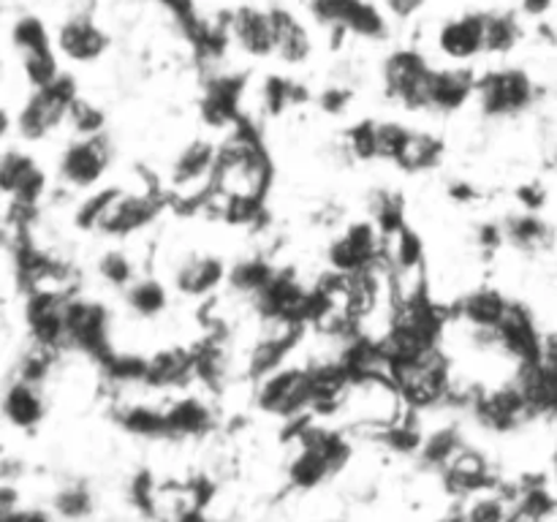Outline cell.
Listing matches in <instances>:
<instances>
[{"instance_id":"obj_1","label":"cell","mask_w":557,"mask_h":522,"mask_svg":"<svg viewBox=\"0 0 557 522\" xmlns=\"http://www.w3.org/2000/svg\"><path fill=\"white\" fill-rule=\"evenodd\" d=\"M76 101L74 79L60 74L52 85L36 87L25 107L16 114V130L22 139L38 141L52 134L63 123H69V109Z\"/></svg>"},{"instance_id":"obj_2","label":"cell","mask_w":557,"mask_h":522,"mask_svg":"<svg viewBox=\"0 0 557 522\" xmlns=\"http://www.w3.org/2000/svg\"><path fill=\"white\" fill-rule=\"evenodd\" d=\"M476 96L479 107L487 117H511L531 107L536 98V87L525 71L504 69L482 76L476 82Z\"/></svg>"},{"instance_id":"obj_3","label":"cell","mask_w":557,"mask_h":522,"mask_svg":"<svg viewBox=\"0 0 557 522\" xmlns=\"http://www.w3.org/2000/svg\"><path fill=\"white\" fill-rule=\"evenodd\" d=\"M435 69H430L428 60L417 52H395L386 60V90L403 107L417 112L430 109V85H433Z\"/></svg>"},{"instance_id":"obj_4","label":"cell","mask_w":557,"mask_h":522,"mask_svg":"<svg viewBox=\"0 0 557 522\" xmlns=\"http://www.w3.org/2000/svg\"><path fill=\"white\" fill-rule=\"evenodd\" d=\"M65 346L79 348L90 357L107 359L109 353V315L90 299L69 297L65 302Z\"/></svg>"},{"instance_id":"obj_5","label":"cell","mask_w":557,"mask_h":522,"mask_svg":"<svg viewBox=\"0 0 557 522\" xmlns=\"http://www.w3.org/2000/svg\"><path fill=\"white\" fill-rule=\"evenodd\" d=\"M381 237H384V234L379 232L375 223H351V226L346 228V234L330 245V264L335 266V272H341V275L346 277L362 275V272L373 270V264L379 261Z\"/></svg>"},{"instance_id":"obj_6","label":"cell","mask_w":557,"mask_h":522,"mask_svg":"<svg viewBox=\"0 0 557 522\" xmlns=\"http://www.w3.org/2000/svg\"><path fill=\"white\" fill-rule=\"evenodd\" d=\"M109 166V145L101 134L79 136L60 156V177L71 188H92Z\"/></svg>"},{"instance_id":"obj_7","label":"cell","mask_w":557,"mask_h":522,"mask_svg":"<svg viewBox=\"0 0 557 522\" xmlns=\"http://www.w3.org/2000/svg\"><path fill=\"white\" fill-rule=\"evenodd\" d=\"M0 185H3L5 196L14 199L16 207L33 210L47 190V177L30 156L9 150L0 161Z\"/></svg>"},{"instance_id":"obj_8","label":"cell","mask_w":557,"mask_h":522,"mask_svg":"<svg viewBox=\"0 0 557 522\" xmlns=\"http://www.w3.org/2000/svg\"><path fill=\"white\" fill-rule=\"evenodd\" d=\"M158 215V201L147 194H117L114 201L109 204L107 215L98 223V232L112 234V237H125V234H134L139 228H145L147 223H152V217Z\"/></svg>"},{"instance_id":"obj_9","label":"cell","mask_w":557,"mask_h":522,"mask_svg":"<svg viewBox=\"0 0 557 522\" xmlns=\"http://www.w3.org/2000/svg\"><path fill=\"white\" fill-rule=\"evenodd\" d=\"M218 150L205 139L190 141L188 147L180 150V156L172 163V183L174 188L190 194L201 183H215Z\"/></svg>"},{"instance_id":"obj_10","label":"cell","mask_w":557,"mask_h":522,"mask_svg":"<svg viewBox=\"0 0 557 522\" xmlns=\"http://www.w3.org/2000/svg\"><path fill=\"white\" fill-rule=\"evenodd\" d=\"M438 47L451 60H471L482 49H487V33H484V16H462L441 27Z\"/></svg>"},{"instance_id":"obj_11","label":"cell","mask_w":557,"mask_h":522,"mask_svg":"<svg viewBox=\"0 0 557 522\" xmlns=\"http://www.w3.org/2000/svg\"><path fill=\"white\" fill-rule=\"evenodd\" d=\"M226 277V266L215 256H196V259L183 261L174 272V286L185 297H205L212 288H218Z\"/></svg>"},{"instance_id":"obj_12","label":"cell","mask_w":557,"mask_h":522,"mask_svg":"<svg viewBox=\"0 0 557 522\" xmlns=\"http://www.w3.org/2000/svg\"><path fill=\"white\" fill-rule=\"evenodd\" d=\"M476 92V79L466 69H444L433 74L430 85V109L455 112Z\"/></svg>"},{"instance_id":"obj_13","label":"cell","mask_w":557,"mask_h":522,"mask_svg":"<svg viewBox=\"0 0 557 522\" xmlns=\"http://www.w3.org/2000/svg\"><path fill=\"white\" fill-rule=\"evenodd\" d=\"M234 36L239 47L250 54H270L275 52V20L272 11L243 9L234 16Z\"/></svg>"},{"instance_id":"obj_14","label":"cell","mask_w":557,"mask_h":522,"mask_svg":"<svg viewBox=\"0 0 557 522\" xmlns=\"http://www.w3.org/2000/svg\"><path fill=\"white\" fill-rule=\"evenodd\" d=\"M58 47L65 58L76 60V63H90L107 49V38L87 20H71L60 27Z\"/></svg>"},{"instance_id":"obj_15","label":"cell","mask_w":557,"mask_h":522,"mask_svg":"<svg viewBox=\"0 0 557 522\" xmlns=\"http://www.w3.org/2000/svg\"><path fill=\"white\" fill-rule=\"evenodd\" d=\"M511 304L506 302L504 294L493 291V288H479V291L468 294L460 304V313L466 324L473 330H498L500 321L506 319Z\"/></svg>"},{"instance_id":"obj_16","label":"cell","mask_w":557,"mask_h":522,"mask_svg":"<svg viewBox=\"0 0 557 522\" xmlns=\"http://www.w3.org/2000/svg\"><path fill=\"white\" fill-rule=\"evenodd\" d=\"M3 413H5V419H9V424H14V427H20V430H27V427H33V424L41 422L44 400H41V395H38V386L16 378L14 384L5 389Z\"/></svg>"},{"instance_id":"obj_17","label":"cell","mask_w":557,"mask_h":522,"mask_svg":"<svg viewBox=\"0 0 557 522\" xmlns=\"http://www.w3.org/2000/svg\"><path fill=\"white\" fill-rule=\"evenodd\" d=\"M169 435H199L210 430V408L196 397H180L166 408Z\"/></svg>"},{"instance_id":"obj_18","label":"cell","mask_w":557,"mask_h":522,"mask_svg":"<svg viewBox=\"0 0 557 522\" xmlns=\"http://www.w3.org/2000/svg\"><path fill=\"white\" fill-rule=\"evenodd\" d=\"M275 20V52L286 63H302L310 52V38L305 27L286 11H272Z\"/></svg>"},{"instance_id":"obj_19","label":"cell","mask_w":557,"mask_h":522,"mask_svg":"<svg viewBox=\"0 0 557 522\" xmlns=\"http://www.w3.org/2000/svg\"><path fill=\"white\" fill-rule=\"evenodd\" d=\"M504 237L511 239L517 248L525 250H539L544 245H549L553 239V228L544 223V217H539L536 212H525V215L509 217V223L504 226Z\"/></svg>"},{"instance_id":"obj_20","label":"cell","mask_w":557,"mask_h":522,"mask_svg":"<svg viewBox=\"0 0 557 522\" xmlns=\"http://www.w3.org/2000/svg\"><path fill=\"white\" fill-rule=\"evenodd\" d=\"M441 158V141L430 134H417L411 130V136L403 145L400 156L395 158L397 166H403L406 172H424V169L435 166Z\"/></svg>"},{"instance_id":"obj_21","label":"cell","mask_w":557,"mask_h":522,"mask_svg":"<svg viewBox=\"0 0 557 522\" xmlns=\"http://www.w3.org/2000/svg\"><path fill=\"white\" fill-rule=\"evenodd\" d=\"M125 302H128V308L134 310L136 315H141V319H152V315L163 313L169 297L166 288L158 281H134L128 286V294H125Z\"/></svg>"},{"instance_id":"obj_22","label":"cell","mask_w":557,"mask_h":522,"mask_svg":"<svg viewBox=\"0 0 557 522\" xmlns=\"http://www.w3.org/2000/svg\"><path fill=\"white\" fill-rule=\"evenodd\" d=\"M22 69H25V76L33 82V87L52 85V82L60 76L58 60H54L52 49L49 47H38V49H30V52H25V63H22Z\"/></svg>"},{"instance_id":"obj_23","label":"cell","mask_w":557,"mask_h":522,"mask_svg":"<svg viewBox=\"0 0 557 522\" xmlns=\"http://www.w3.org/2000/svg\"><path fill=\"white\" fill-rule=\"evenodd\" d=\"M69 125L74 128L76 136H96L103 128V114L87 101L76 98L69 109Z\"/></svg>"},{"instance_id":"obj_24","label":"cell","mask_w":557,"mask_h":522,"mask_svg":"<svg viewBox=\"0 0 557 522\" xmlns=\"http://www.w3.org/2000/svg\"><path fill=\"white\" fill-rule=\"evenodd\" d=\"M484 33H487V49L493 52H506V49L515 47L517 36V25L506 16H484Z\"/></svg>"},{"instance_id":"obj_25","label":"cell","mask_w":557,"mask_h":522,"mask_svg":"<svg viewBox=\"0 0 557 522\" xmlns=\"http://www.w3.org/2000/svg\"><path fill=\"white\" fill-rule=\"evenodd\" d=\"M348 147L357 158H379V123H364L354 125L348 130Z\"/></svg>"},{"instance_id":"obj_26","label":"cell","mask_w":557,"mask_h":522,"mask_svg":"<svg viewBox=\"0 0 557 522\" xmlns=\"http://www.w3.org/2000/svg\"><path fill=\"white\" fill-rule=\"evenodd\" d=\"M101 275H103V281H109L112 286L128 288L131 283H134V264H131L128 256L107 253L101 259Z\"/></svg>"},{"instance_id":"obj_27","label":"cell","mask_w":557,"mask_h":522,"mask_svg":"<svg viewBox=\"0 0 557 522\" xmlns=\"http://www.w3.org/2000/svg\"><path fill=\"white\" fill-rule=\"evenodd\" d=\"M54 509L60 511V517H69V520H79L90 511V493L82 487H71L63 489L54 500Z\"/></svg>"},{"instance_id":"obj_28","label":"cell","mask_w":557,"mask_h":522,"mask_svg":"<svg viewBox=\"0 0 557 522\" xmlns=\"http://www.w3.org/2000/svg\"><path fill=\"white\" fill-rule=\"evenodd\" d=\"M14 41L22 52H30V49L49 47L47 44V30L41 27L38 20H20L14 27Z\"/></svg>"},{"instance_id":"obj_29","label":"cell","mask_w":557,"mask_h":522,"mask_svg":"<svg viewBox=\"0 0 557 522\" xmlns=\"http://www.w3.org/2000/svg\"><path fill=\"white\" fill-rule=\"evenodd\" d=\"M3 522H52V517L38 509H14L5 511Z\"/></svg>"},{"instance_id":"obj_30","label":"cell","mask_w":557,"mask_h":522,"mask_svg":"<svg viewBox=\"0 0 557 522\" xmlns=\"http://www.w3.org/2000/svg\"><path fill=\"white\" fill-rule=\"evenodd\" d=\"M386 3H389V9L395 11V14L408 16L411 11H417L419 5H422V0H386Z\"/></svg>"},{"instance_id":"obj_31","label":"cell","mask_w":557,"mask_h":522,"mask_svg":"<svg viewBox=\"0 0 557 522\" xmlns=\"http://www.w3.org/2000/svg\"><path fill=\"white\" fill-rule=\"evenodd\" d=\"M522 5H525L528 14L539 16V14H544V11H547L549 5H553V0H522Z\"/></svg>"},{"instance_id":"obj_32","label":"cell","mask_w":557,"mask_h":522,"mask_svg":"<svg viewBox=\"0 0 557 522\" xmlns=\"http://www.w3.org/2000/svg\"><path fill=\"white\" fill-rule=\"evenodd\" d=\"M544 359H549V362L557 364V332L544 337Z\"/></svg>"}]
</instances>
